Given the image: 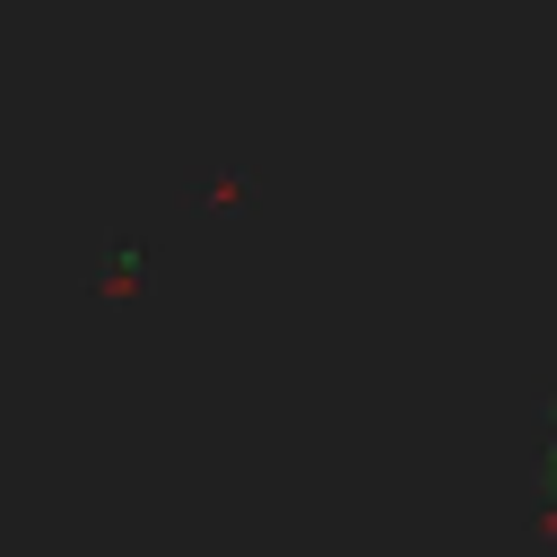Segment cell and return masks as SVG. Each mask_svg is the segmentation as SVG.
Listing matches in <instances>:
<instances>
[{"label":"cell","mask_w":557,"mask_h":557,"mask_svg":"<svg viewBox=\"0 0 557 557\" xmlns=\"http://www.w3.org/2000/svg\"><path fill=\"white\" fill-rule=\"evenodd\" d=\"M531 479H540V505L557 522V392L540 400V426H531Z\"/></svg>","instance_id":"1"}]
</instances>
